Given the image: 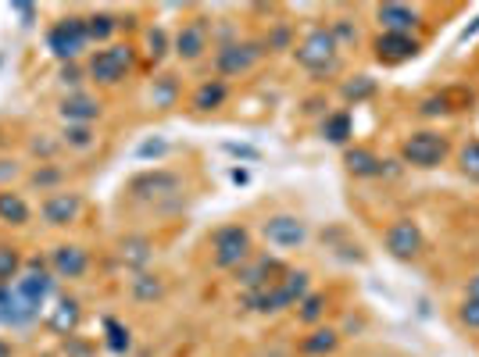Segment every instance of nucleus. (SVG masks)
Returning <instances> with one entry per match:
<instances>
[{"mask_svg": "<svg viewBox=\"0 0 479 357\" xmlns=\"http://www.w3.org/2000/svg\"><path fill=\"white\" fill-rule=\"evenodd\" d=\"M51 293H54V271H47L40 261L25 265L14 282L0 286V325H11V329L32 325L43 304L51 300Z\"/></svg>", "mask_w": 479, "mask_h": 357, "instance_id": "nucleus-1", "label": "nucleus"}, {"mask_svg": "<svg viewBox=\"0 0 479 357\" xmlns=\"http://www.w3.org/2000/svg\"><path fill=\"white\" fill-rule=\"evenodd\" d=\"M297 65L308 69L311 76H333L336 61H340V43L329 29H311L300 43H297Z\"/></svg>", "mask_w": 479, "mask_h": 357, "instance_id": "nucleus-2", "label": "nucleus"}, {"mask_svg": "<svg viewBox=\"0 0 479 357\" xmlns=\"http://www.w3.org/2000/svg\"><path fill=\"white\" fill-rule=\"evenodd\" d=\"M133 65H136V50H133L129 43H111V47L97 50L87 69H90V79H94V83H100V87H115V83H122V79L133 72Z\"/></svg>", "mask_w": 479, "mask_h": 357, "instance_id": "nucleus-3", "label": "nucleus"}, {"mask_svg": "<svg viewBox=\"0 0 479 357\" xmlns=\"http://www.w3.org/2000/svg\"><path fill=\"white\" fill-rule=\"evenodd\" d=\"M211 261L218 268H240L251 261V233L244 225H222L211 236Z\"/></svg>", "mask_w": 479, "mask_h": 357, "instance_id": "nucleus-4", "label": "nucleus"}, {"mask_svg": "<svg viewBox=\"0 0 479 357\" xmlns=\"http://www.w3.org/2000/svg\"><path fill=\"white\" fill-rule=\"evenodd\" d=\"M90 43V32H87V18H61L51 25L47 32V47L54 58L61 61H76Z\"/></svg>", "mask_w": 479, "mask_h": 357, "instance_id": "nucleus-5", "label": "nucleus"}, {"mask_svg": "<svg viewBox=\"0 0 479 357\" xmlns=\"http://www.w3.org/2000/svg\"><path fill=\"white\" fill-rule=\"evenodd\" d=\"M444 154H447V143H444V136L440 133H411L404 143H401V158L408 161V165H415V169H437L440 161H444Z\"/></svg>", "mask_w": 479, "mask_h": 357, "instance_id": "nucleus-6", "label": "nucleus"}, {"mask_svg": "<svg viewBox=\"0 0 479 357\" xmlns=\"http://www.w3.org/2000/svg\"><path fill=\"white\" fill-rule=\"evenodd\" d=\"M262 58H265V43L244 40V43L222 47V50L215 54V69H218V76H244V72H251Z\"/></svg>", "mask_w": 479, "mask_h": 357, "instance_id": "nucleus-7", "label": "nucleus"}, {"mask_svg": "<svg viewBox=\"0 0 479 357\" xmlns=\"http://www.w3.org/2000/svg\"><path fill=\"white\" fill-rule=\"evenodd\" d=\"M383 240H386L390 258H397V261H411V258L422 254V229H419L415 222H408V218L393 222V225L386 229Z\"/></svg>", "mask_w": 479, "mask_h": 357, "instance_id": "nucleus-8", "label": "nucleus"}, {"mask_svg": "<svg viewBox=\"0 0 479 357\" xmlns=\"http://www.w3.org/2000/svg\"><path fill=\"white\" fill-rule=\"evenodd\" d=\"M262 233H265V240H269L272 247H280V251H293V247H300V243L308 240V225H304V218H297V215H272V218L262 225Z\"/></svg>", "mask_w": 479, "mask_h": 357, "instance_id": "nucleus-9", "label": "nucleus"}, {"mask_svg": "<svg viewBox=\"0 0 479 357\" xmlns=\"http://www.w3.org/2000/svg\"><path fill=\"white\" fill-rule=\"evenodd\" d=\"M40 215L51 222V225H72L79 215H83V197L72 193V189H54L43 204H40Z\"/></svg>", "mask_w": 479, "mask_h": 357, "instance_id": "nucleus-10", "label": "nucleus"}, {"mask_svg": "<svg viewBox=\"0 0 479 357\" xmlns=\"http://www.w3.org/2000/svg\"><path fill=\"white\" fill-rule=\"evenodd\" d=\"M90 268V254L79 243H61L51 251V271L58 279H79Z\"/></svg>", "mask_w": 479, "mask_h": 357, "instance_id": "nucleus-11", "label": "nucleus"}, {"mask_svg": "<svg viewBox=\"0 0 479 357\" xmlns=\"http://www.w3.org/2000/svg\"><path fill=\"white\" fill-rule=\"evenodd\" d=\"M419 40L415 36H404V32H383L380 40H376V58L383 61V65H401V61H411L415 54H419Z\"/></svg>", "mask_w": 479, "mask_h": 357, "instance_id": "nucleus-12", "label": "nucleus"}, {"mask_svg": "<svg viewBox=\"0 0 479 357\" xmlns=\"http://www.w3.org/2000/svg\"><path fill=\"white\" fill-rule=\"evenodd\" d=\"M422 11L419 7H408V4H380L376 7V22L383 25V32H404L411 36V29L419 25Z\"/></svg>", "mask_w": 479, "mask_h": 357, "instance_id": "nucleus-13", "label": "nucleus"}, {"mask_svg": "<svg viewBox=\"0 0 479 357\" xmlns=\"http://www.w3.org/2000/svg\"><path fill=\"white\" fill-rule=\"evenodd\" d=\"M100 100L94 96H87V93H69L65 100H61V118L69 122V125H94L97 118H100Z\"/></svg>", "mask_w": 479, "mask_h": 357, "instance_id": "nucleus-14", "label": "nucleus"}, {"mask_svg": "<svg viewBox=\"0 0 479 357\" xmlns=\"http://www.w3.org/2000/svg\"><path fill=\"white\" fill-rule=\"evenodd\" d=\"M180 176H172V172H147V176L133 178V193L136 197H143V200H154V197H172V193H180Z\"/></svg>", "mask_w": 479, "mask_h": 357, "instance_id": "nucleus-15", "label": "nucleus"}, {"mask_svg": "<svg viewBox=\"0 0 479 357\" xmlns=\"http://www.w3.org/2000/svg\"><path fill=\"white\" fill-rule=\"evenodd\" d=\"M280 265L276 261H269V258H258V261H247V265L236 268V282L240 286H247V293H254V289H265V286H272Z\"/></svg>", "mask_w": 479, "mask_h": 357, "instance_id": "nucleus-16", "label": "nucleus"}, {"mask_svg": "<svg viewBox=\"0 0 479 357\" xmlns=\"http://www.w3.org/2000/svg\"><path fill=\"white\" fill-rule=\"evenodd\" d=\"M204 50H207V29H204L200 22L183 25L180 36H176V54H180L183 61H197Z\"/></svg>", "mask_w": 479, "mask_h": 357, "instance_id": "nucleus-17", "label": "nucleus"}, {"mask_svg": "<svg viewBox=\"0 0 479 357\" xmlns=\"http://www.w3.org/2000/svg\"><path fill=\"white\" fill-rule=\"evenodd\" d=\"M79 318H83V311H79V300L65 297V300H58V307L51 311L47 325H51L54 333H61V336H72V333L79 329Z\"/></svg>", "mask_w": 479, "mask_h": 357, "instance_id": "nucleus-18", "label": "nucleus"}, {"mask_svg": "<svg viewBox=\"0 0 479 357\" xmlns=\"http://www.w3.org/2000/svg\"><path fill=\"white\" fill-rule=\"evenodd\" d=\"M344 161H347V172H351V176H362V178L383 176V161H380L373 151H365V147L347 151V154H344Z\"/></svg>", "mask_w": 479, "mask_h": 357, "instance_id": "nucleus-19", "label": "nucleus"}, {"mask_svg": "<svg viewBox=\"0 0 479 357\" xmlns=\"http://www.w3.org/2000/svg\"><path fill=\"white\" fill-rule=\"evenodd\" d=\"M0 222L7 225H25L29 222V204L14 189H0Z\"/></svg>", "mask_w": 479, "mask_h": 357, "instance_id": "nucleus-20", "label": "nucleus"}, {"mask_svg": "<svg viewBox=\"0 0 479 357\" xmlns=\"http://www.w3.org/2000/svg\"><path fill=\"white\" fill-rule=\"evenodd\" d=\"M340 347V333L336 329H315L311 336L300 340V354L308 357H326Z\"/></svg>", "mask_w": 479, "mask_h": 357, "instance_id": "nucleus-21", "label": "nucleus"}, {"mask_svg": "<svg viewBox=\"0 0 479 357\" xmlns=\"http://www.w3.org/2000/svg\"><path fill=\"white\" fill-rule=\"evenodd\" d=\"M226 96H229V87L222 79H207V83H200L197 93H193V107L197 111H215V107L226 104Z\"/></svg>", "mask_w": 479, "mask_h": 357, "instance_id": "nucleus-22", "label": "nucleus"}, {"mask_svg": "<svg viewBox=\"0 0 479 357\" xmlns=\"http://www.w3.org/2000/svg\"><path fill=\"white\" fill-rule=\"evenodd\" d=\"M351 133H355V125H351V114H347V111H336V114H329V118L322 122V136H326L329 143H347Z\"/></svg>", "mask_w": 479, "mask_h": 357, "instance_id": "nucleus-23", "label": "nucleus"}, {"mask_svg": "<svg viewBox=\"0 0 479 357\" xmlns=\"http://www.w3.org/2000/svg\"><path fill=\"white\" fill-rule=\"evenodd\" d=\"M61 143H65V147H72V151H90V147L97 143V136H94V129H90V125H65Z\"/></svg>", "mask_w": 479, "mask_h": 357, "instance_id": "nucleus-24", "label": "nucleus"}, {"mask_svg": "<svg viewBox=\"0 0 479 357\" xmlns=\"http://www.w3.org/2000/svg\"><path fill=\"white\" fill-rule=\"evenodd\" d=\"M118 29V18L115 14H90L87 18V32H90V40H97V43H104V40H111V32Z\"/></svg>", "mask_w": 479, "mask_h": 357, "instance_id": "nucleus-25", "label": "nucleus"}, {"mask_svg": "<svg viewBox=\"0 0 479 357\" xmlns=\"http://www.w3.org/2000/svg\"><path fill=\"white\" fill-rule=\"evenodd\" d=\"M22 254L14 251V247H0V286H7V282H14L18 275H22Z\"/></svg>", "mask_w": 479, "mask_h": 357, "instance_id": "nucleus-26", "label": "nucleus"}, {"mask_svg": "<svg viewBox=\"0 0 479 357\" xmlns=\"http://www.w3.org/2000/svg\"><path fill=\"white\" fill-rule=\"evenodd\" d=\"M161 293H165V286L158 282V275L140 271V275L133 279V297H136V300H158Z\"/></svg>", "mask_w": 479, "mask_h": 357, "instance_id": "nucleus-27", "label": "nucleus"}, {"mask_svg": "<svg viewBox=\"0 0 479 357\" xmlns=\"http://www.w3.org/2000/svg\"><path fill=\"white\" fill-rule=\"evenodd\" d=\"M104 333H107V347H111L115 354H125V351L133 347V336H129V329H125L122 322L107 318V322H104Z\"/></svg>", "mask_w": 479, "mask_h": 357, "instance_id": "nucleus-28", "label": "nucleus"}, {"mask_svg": "<svg viewBox=\"0 0 479 357\" xmlns=\"http://www.w3.org/2000/svg\"><path fill=\"white\" fill-rule=\"evenodd\" d=\"M300 322H308V325H315L322 315H326V297H318V293H308L300 304Z\"/></svg>", "mask_w": 479, "mask_h": 357, "instance_id": "nucleus-29", "label": "nucleus"}, {"mask_svg": "<svg viewBox=\"0 0 479 357\" xmlns=\"http://www.w3.org/2000/svg\"><path fill=\"white\" fill-rule=\"evenodd\" d=\"M151 96H154V104H158V107H172V100H176V83H172L169 76L154 79V89H151Z\"/></svg>", "mask_w": 479, "mask_h": 357, "instance_id": "nucleus-30", "label": "nucleus"}, {"mask_svg": "<svg viewBox=\"0 0 479 357\" xmlns=\"http://www.w3.org/2000/svg\"><path fill=\"white\" fill-rule=\"evenodd\" d=\"M373 89H376V87H373V79H369V76H358L355 83H344V96L358 104L362 96H373Z\"/></svg>", "mask_w": 479, "mask_h": 357, "instance_id": "nucleus-31", "label": "nucleus"}, {"mask_svg": "<svg viewBox=\"0 0 479 357\" xmlns=\"http://www.w3.org/2000/svg\"><path fill=\"white\" fill-rule=\"evenodd\" d=\"M462 172L479 182V140H473V143L462 151Z\"/></svg>", "mask_w": 479, "mask_h": 357, "instance_id": "nucleus-32", "label": "nucleus"}, {"mask_svg": "<svg viewBox=\"0 0 479 357\" xmlns=\"http://www.w3.org/2000/svg\"><path fill=\"white\" fill-rule=\"evenodd\" d=\"M458 318H462L465 329H479V300H469V297H465V304L458 307Z\"/></svg>", "mask_w": 479, "mask_h": 357, "instance_id": "nucleus-33", "label": "nucleus"}, {"mask_svg": "<svg viewBox=\"0 0 479 357\" xmlns=\"http://www.w3.org/2000/svg\"><path fill=\"white\" fill-rule=\"evenodd\" d=\"M29 182H32V186H40V189H47V186L61 182V172H58V169H40V172H32Z\"/></svg>", "mask_w": 479, "mask_h": 357, "instance_id": "nucleus-34", "label": "nucleus"}, {"mask_svg": "<svg viewBox=\"0 0 479 357\" xmlns=\"http://www.w3.org/2000/svg\"><path fill=\"white\" fill-rule=\"evenodd\" d=\"M169 151V143L165 140H147L143 147H140V158H161Z\"/></svg>", "mask_w": 479, "mask_h": 357, "instance_id": "nucleus-35", "label": "nucleus"}, {"mask_svg": "<svg viewBox=\"0 0 479 357\" xmlns=\"http://www.w3.org/2000/svg\"><path fill=\"white\" fill-rule=\"evenodd\" d=\"M147 43H151V58H161V54H165V32H161V29H151Z\"/></svg>", "mask_w": 479, "mask_h": 357, "instance_id": "nucleus-36", "label": "nucleus"}, {"mask_svg": "<svg viewBox=\"0 0 479 357\" xmlns=\"http://www.w3.org/2000/svg\"><path fill=\"white\" fill-rule=\"evenodd\" d=\"M226 151H229V154H236V158H247V161H258V151H251V147H236V143H226Z\"/></svg>", "mask_w": 479, "mask_h": 357, "instance_id": "nucleus-37", "label": "nucleus"}, {"mask_svg": "<svg viewBox=\"0 0 479 357\" xmlns=\"http://www.w3.org/2000/svg\"><path fill=\"white\" fill-rule=\"evenodd\" d=\"M11 11H14V14H22V18H25V25H29V18L36 14V7H32V4H11Z\"/></svg>", "mask_w": 479, "mask_h": 357, "instance_id": "nucleus-38", "label": "nucleus"}, {"mask_svg": "<svg viewBox=\"0 0 479 357\" xmlns=\"http://www.w3.org/2000/svg\"><path fill=\"white\" fill-rule=\"evenodd\" d=\"M422 111H426V114H440V111H447V107H444V100H426Z\"/></svg>", "mask_w": 479, "mask_h": 357, "instance_id": "nucleus-39", "label": "nucleus"}, {"mask_svg": "<svg viewBox=\"0 0 479 357\" xmlns=\"http://www.w3.org/2000/svg\"><path fill=\"white\" fill-rule=\"evenodd\" d=\"M469 300H479V275L469 279Z\"/></svg>", "mask_w": 479, "mask_h": 357, "instance_id": "nucleus-40", "label": "nucleus"}, {"mask_svg": "<svg viewBox=\"0 0 479 357\" xmlns=\"http://www.w3.org/2000/svg\"><path fill=\"white\" fill-rule=\"evenodd\" d=\"M0 357H14V347L7 340H0Z\"/></svg>", "mask_w": 479, "mask_h": 357, "instance_id": "nucleus-41", "label": "nucleus"}, {"mask_svg": "<svg viewBox=\"0 0 479 357\" xmlns=\"http://www.w3.org/2000/svg\"><path fill=\"white\" fill-rule=\"evenodd\" d=\"M65 83H79V72L76 69H65Z\"/></svg>", "mask_w": 479, "mask_h": 357, "instance_id": "nucleus-42", "label": "nucleus"}]
</instances>
